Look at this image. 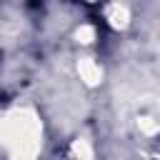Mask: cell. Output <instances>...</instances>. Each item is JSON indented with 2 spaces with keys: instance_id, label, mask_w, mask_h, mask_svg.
<instances>
[{
  "instance_id": "3",
  "label": "cell",
  "mask_w": 160,
  "mask_h": 160,
  "mask_svg": "<svg viewBox=\"0 0 160 160\" xmlns=\"http://www.w3.org/2000/svg\"><path fill=\"white\" fill-rule=\"evenodd\" d=\"M78 75L82 78V82L98 85V80L102 78V70H100V65L95 62V58H80V60H78Z\"/></svg>"
},
{
  "instance_id": "4",
  "label": "cell",
  "mask_w": 160,
  "mask_h": 160,
  "mask_svg": "<svg viewBox=\"0 0 160 160\" xmlns=\"http://www.w3.org/2000/svg\"><path fill=\"white\" fill-rule=\"evenodd\" d=\"M155 160H160V150H158V155H155Z\"/></svg>"
},
{
  "instance_id": "2",
  "label": "cell",
  "mask_w": 160,
  "mask_h": 160,
  "mask_svg": "<svg viewBox=\"0 0 160 160\" xmlns=\"http://www.w3.org/2000/svg\"><path fill=\"white\" fill-rule=\"evenodd\" d=\"M102 15H105V22L115 30H122L130 25V8L128 5H105L102 8Z\"/></svg>"
},
{
  "instance_id": "1",
  "label": "cell",
  "mask_w": 160,
  "mask_h": 160,
  "mask_svg": "<svg viewBox=\"0 0 160 160\" xmlns=\"http://www.w3.org/2000/svg\"><path fill=\"white\" fill-rule=\"evenodd\" d=\"M48 125L38 105L20 100L0 112V160H40Z\"/></svg>"
}]
</instances>
